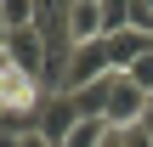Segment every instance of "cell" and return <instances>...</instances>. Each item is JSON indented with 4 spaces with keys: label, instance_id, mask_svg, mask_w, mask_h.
Masks as SVG:
<instances>
[{
    "label": "cell",
    "instance_id": "1",
    "mask_svg": "<svg viewBox=\"0 0 153 147\" xmlns=\"http://www.w3.org/2000/svg\"><path fill=\"white\" fill-rule=\"evenodd\" d=\"M153 113L148 91L131 79V74H108V108H102V119H108V130H136L142 119Z\"/></svg>",
    "mask_w": 153,
    "mask_h": 147
},
{
    "label": "cell",
    "instance_id": "2",
    "mask_svg": "<svg viewBox=\"0 0 153 147\" xmlns=\"http://www.w3.org/2000/svg\"><path fill=\"white\" fill-rule=\"evenodd\" d=\"M45 51H51V40H45L40 23H34V28H6V34H0V62L28 68V74H40V79H45Z\"/></svg>",
    "mask_w": 153,
    "mask_h": 147
},
{
    "label": "cell",
    "instance_id": "3",
    "mask_svg": "<svg viewBox=\"0 0 153 147\" xmlns=\"http://www.w3.org/2000/svg\"><path fill=\"white\" fill-rule=\"evenodd\" d=\"M108 74H114V62H108V45H102V40L74 45V51H68V79H62V91H85V85H97V79H108Z\"/></svg>",
    "mask_w": 153,
    "mask_h": 147
},
{
    "label": "cell",
    "instance_id": "4",
    "mask_svg": "<svg viewBox=\"0 0 153 147\" xmlns=\"http://www.w3.org/2000/svg\"><path fill=\"white\" fill-rule=\"evenodd\" d=\"M74 125H79V102H74L68 91H51L45 108H40V136H45L51 147H62L68 136H74Z\"/></svg>",
    "mask_w": 153,
    "mask_h": 147
},
{
    "label": "cell",
    "instance_id": "5",
    "mask_svg": "<svg viewBox=\"0 0 153 147\" xmlns=\"http://www.w3.org/2000/svg\"><path fill=\"white\" fill-rule=\"evenodd\" d=\"M102 45H108V62H114V74H131V68H136V62L153 51V34H142V28H125V34H108Z\"/></svg>",
    "mask_w": 153,
    "mask_h": 147
},
{
    "label": "cell",
    "instance_id": "6",
    "mask_svg": "<svg viewBox=\"0 0 153 147\" xmlns=\"http://www.w3.org/2000/svg\"><path fill=\"white\" fill-rule=\"evenodd\" d=\"M102 34H108L102 28V0H74L68 6V45H91Z\"/></svg>",
    "mask_w": 153,
    "mask_h": 147
},
{
    "label": "cell",
    "instance_id": "7",
    "mask_svg": "<svg viewBox=\"0 0 153 147\" xmlns=\"http://www.w3.org/2000/svg\"><path fill=\"white\" fill-rule=\"evenodd\" d=\"M40 23V0H0V34L6 28H34Z\"/></svg>",
    "mask_w": 153,
    "mask_h": 147
},
{
    "label": "cell",
    "instance_id": "8",
    "mask_svg": "<svg viewBox=\"0 0 153 147\" xmlns=\"http://www.w3.org/2000/svg\"><path fill=\"white\" fill-rule=\"evenodd\" d=\"M131 11H136V0H102V28L108 34H125L131 28ZM102 34V40H108Z\"/></svg>",
    "mask_w": 153,
    "mask_h": 147
},
{
    "label": "cell",
    "instance_id": "9",
    "mask_svg": "<svg viewBox=\"0 0 153 147\" xmlns=\"http://www.w3.org/2000/svg\"><path fill=\"white\" fill-rule=\"evenodd\" d=\"M102 142H108V119H79L62 147H102Z\"/></svg>",
    "mask_w": 153,
    "mask_h": 147
},
{
    "label": "cell",
    "instance_id": "10",
    "mask_svg": "<svg viewBox=\"0 0 153 147\" xmlns=\"http://www.w3.org/2000/svg\"><path fill=\"white\" fill-rule=\"evenodd\" d=\"M131 79H136L142 91H153V51H148V57H142V62H136V68H131Z\"/></svg>",
    "mask_w": 153,
    "mask_h": 147
},
{
    "label": "cell",
    "instance_id": "11",
    "mask_svg": "<svg viewBox=\"0 0 153 147\" xmlns=\"http://www.w3.org/2000/svg\"><path fill=\"white\" fill-rule=\"evenodd\" d=\"M125 147H153V136L142 130V125H136V130H125Z\"/></svg>",
    "mask_w": 153,
    "mask_h": 147
},
{
    "label": "cell",
    "instance_id": "12",
    "mask_svg": "<svg viewBox=\"0 0 153 147\" xmlns=\"http://www.w3.org/2000/svg\"><path fill=\"white\" fill-rule=\"evenodd\" d=\"M102 147H125V130H108V142Z\"/></svg>",
    "mask_w": 153,
    "mask_h": 147
},
{
    "label": "cell",
    "instance_id": "13",
    "mask_svg": "<svg viewBox=\"0 0 153 147\" xmlns=\"http://www.w3.org/2000/svg\"><path fill=\"white\" fill-rule=\"evenodd\" d=\"M148 11H153V0H148Z\"/></svg>",
    "mask_w": 153,
    "mask_h": 147
}]
</instances>
